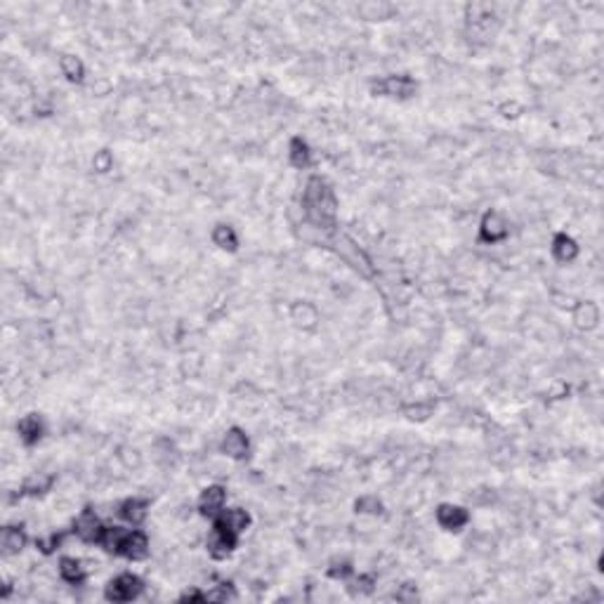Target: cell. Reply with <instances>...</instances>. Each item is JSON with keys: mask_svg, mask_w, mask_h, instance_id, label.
Here are the masks:
<instances>
[{"mask_svg": "<svg viewBox=\"0 0 604 604\" xmlns=\"http://www.w3.org/2000/svg\"><path fill=\"white\" fill-rule=\"evenodd\" d=\"M304 211H307V217L312 220L317 227H324V229L333 227L335 213H338V201L324 179L314 177L307 182V189H304Z\"/></svg>", "mask_w": 604, "mask_h": 604, "instance_id": "obj_1", "label": "cell"}, {"mask_svg": "<svg viewBox=\"0 0 604 604\" xmlns=\"http://www.w3.org/2000/svg\"><path fill=\"white\" fill-rule=\"evenodd\" d=\"M139 590H142V581H139L137 576L121 574L106 585V597L114 602H128L133 600V597H137Z\"/></svg>", "mask_w": 604, "mask_h": 604, "instance_id": "obj_2", "label": "cell"}, {"mask_svg": "<svg viewBox=\"0 0 604 604\" xmlns=\"http://www.w3.org/2000/svg\"><path fill=\"white\" fill-rule=\"evenodd\" d=\"M236 538H239V536L229 534L227 529L220 527V524L215 522V527H213V532L208 534L206 545H208V550H211V555H213V557H227L229 552L236 547Z\"/></svg>", "mask_w": 604, "mask_h": 604, "instance_id": "obj_3", "label": "cell"}, {"mask_svg": "<svg viewBox=\"0 0 604 604\" xmlns=\"http://www.w3.org/2000/svg\"><path fill=\"white\" fill-rule=\"evenodd\" d=\"M101 524H99V517L95 515V510H83L81 515L76 519V527L73 532L81 536L86 543H99V536H101Z\"/></svg>", "mask_w": 604, "mask_h": 604, "instance_id": "obj_4", "label": "cell"}, {"mask_svg": "<svg viewBox=\"0 0 604 604\" xmlns=\"http://www.w3.org/2000/svg\"><path fill=\"white\" fill-rule=\"evenodd\" d=\"M507 231L510 229H507V222L500 213L491 211L484 215V220H482V239L484 241H489V244H498V241H503L507 236Z\"/></svg>", "mask_w": 604, "mask_h": 604, "instance_id": "obj_5", "label": "cell"}, {"mask_svg": "<svg viewBox=\"0 0 604 604\" xmlns=\"http://www.w3.org/2000/svg\"><path fill=\"white\" fill-rule=\"evenodd\" d=\"M376 90H380L382 95H389V97L404 99L416 92V81H411L409 76H389L385 81L378 83Z\"/></svg>", "mask_w": 604, "mask_h": 604, "instance_id": "obj_6", "label": "cell"}, {"mask_svg": "<svg viewBox=\"0 0 604 604\" xmlns=\"http://www.w3.org/2000/svg\"><path fill=\"white\" fill-rule=\"evenodd\" d=\"M215 522L220 524V527L227 529L229 534L241 536L248 529V524H251V517H248L246 510L231 507V510H222V512H220V515L215 517Z\"/></svg>", "mask_w": 604, "mask_h": 604, "instance_id": "obj_7", "label": "cell"}, {"mask_svg": "<svg viewBox=\"0 0 604 604\" xmlns=\"http://www.w3.org/2000/svg\"><path fill=\"white\" fill-rule=\"evenodd\" d=\"M149 552V540L142 532H128L126 540L121 545V555H126L128 560H144Z\"/></svg>", "mask_w": 604, "mask_h": 604, "instance_id": "obj_8", "label": "cell"}, {"mask_svg": "<svg viewBox=\"0 0 604 604\" xmlns=\"http://www.w3.org/2000/svg\"><path fill=\"white\" fill-rule=\"evenodd\" d=\"M224 498H227V494H224L222 487H208L201 494V503H199L201 512L208 517H217L224 507Z\"/></svg>", "mask_w": 604, "mask_h": 604, "instance_id": "obj_9", "label": "cell"}, {"mask_svg": "<svg viewBox=\"0 0 604 604\" xmlns=\"http://www.w3.org/2000/svg\"><path fill=\"white\" fill-rule=\"evenodd\" d=\"M437 522L442 524L444 529H449V532H456V529L467 524V512L456 505H442L437 510Z\"/></svg>", "mask_w": 604, "mask_h": 604, "instance_id": "obj_10", "label": "cell"}, {"mask_svg": "<svg viewBox=\"0 0 604 604\" xmlns=\"http://www.w3.org/2000/svg\"><path fill=\"white\" fill-rule=\"evenodd\" d=\"M222 454L229 458H244L248 454V439L241 430H229L222 439Z\"/></svg>", "mask_w": 604, "mask_h": 604, "instance_id": "obj_11", "label": "cell"}, {"mask_svg": "<svg viewBox=\"0 0 604 604\" xmlns=\"http://www.w3.org/2000/svg\"><path fill=\"white\" fill-rule=\"evenodd\" d=\"M17 432H19L21 442L24 444H36L43 434V422L38 416H26L17 422Z\"/></svg>", "mask_w": 604, "mask_h": 604, "instance_id": "obj_12", "label": "cell"}, {"mask_svg": "<svg viewBox=\"0 0 604 604\" xmlns=\"http://www.w3.org/2000/svg\"><path fill=\"white\" fill-rule=\"evenodd\" d=\"M552 253H555V257L560 260V262H572V260L578 255V246H576L572 236L560 234L552 241Z\"/></svg>", "mask_w": 604, "mask_h": 604, "instance_id": "obj_13", "label": "cell"}, {"mask_svg": "<svg viewBox=\"0 0 604 604\" xmlns=\"http://www.w3.org/2000/svg\"><path fill=\"white\" fill-rule=\"evenodd\" d=\"M26 543V536L24 532H21L19 527H8L3 532V550L5 555H14V552H19L21 547H24Z\"/></svg>", "mask_w": 604, "mask_h": 604, "instance_id": "obj_14", "label": "cell"}, {"mask_svg": "<svg viewBox=\"0 0 604 604\" xmlns=\"http://www.w3.org/2000/svg\"><path fill=\"white\" fill-rule=\"evenodd\" d=\"M118 512H121V517L128 519V522L139 524L146 517V503L144 500H137V498H130L121 505V510Z\"/></svg>", "mask_w": 604, "mask_h": 604, "instance_id": "obj_15", "label": "cell"}, {"mask_svg": "<svg viewBox=\"0 0 604 604\" xmlns=\"http://www.w3.org/2000/svg\"><path fill=\"white\" fill-rule=\"evenodd\" d=\"M59 69L61 73H64L69 81H81L83 73H86V69H83V61L76 57V55H64V57L59 59Z\"/></svg>", "mask_w": 604, "mask_h": 604, "instance_id": "obj_16", "label": "cell"}, {"mask_svg": "<svg viewBox=\"0 0 604 604\" xmlns=\"http://www.w3.org/2000/svg\"><path fill=\"white\" fill-rule=\"evenodd\" d=\"M59 574L66 583H81L83 581V567L81 562L73 560V557H64V560L59 562Z\"/></svg>", "mask_w": 604, "mask_h": 604, "instance_id": "obj_17", "label": "cell"}, {"mask_svg": "<svg viewBox=\"0 0 604 604\" xmlns=\"http://www.w3.org/2000/svg\"><path fill=\"white\" fill-rule=\"evenodd\" d=\"M291 163L295 168H307L309 166V159H312V151H309V146L302 142L300 137L298 139H293L291 142Z\"/></svg>", "mask_w": 604, "mask_h": 604, "instance_id": "obj_18", "label": "cell"}, {"mask_svg": "<svg viewBox=\"0 0 604 604\" xmlns=\"http://www.w3.org/2000/svg\"><path fill=\"white\" fill-rule=\"evenodd\" d=\"M213 241H215V246L224 248V251H234L236 244H239L234 229L227 227V224H217L215 231H213Z\"/></svg>", "mask_w": 604, "mask_h": 604, "instance_id": "obj_19", "label": "cell"}, {"mask_svg": "<svg viewBox=\"0 0 604 604\" xmlns=\"http://www.w3.org/2000/svg\"><path fill=\"white\" fill-rule=\"evenodd\" d=\"M597 319H600V312H597V307L592 302L581 304L578 312H576V321H578L581 329H592L597 324Z\"/></svg>", "mask_w": 604, "mask_h": 604, "instance_id": "obj_20", "label": "cell"}, {"mask_svg": "<svg viewBox=\"0 0 604 604\" xmlns=\"http://www.w3.org/2000/svg\"><path fill=\"white\" fill-rule=\"evenodd\" d=\"M357 510H361V512H380V503H378V498H373V496H369V498L359 500Z\"/></svg>", "mask_w": 604, "mask_h": 604, "instance_id": "obj_21", "label": "cell"}, {"mask_svg": "<svg viewBox=\"0 0 604 604\" xmlns=\"http://www.w3.org/2000/svg\"><path fill=\"white\" fill-rule=\"evenodd\" d=\"M95 168H97L99 173H106L111 168V156L109 151H99L97 156H95Z\"/></svg>", "mask_w": 604, "mask_h": 604, "instance_id": "obj_22", "label": "cell"}]
</instances>
